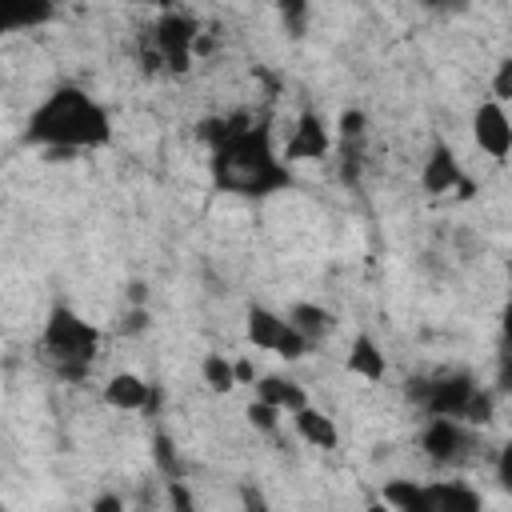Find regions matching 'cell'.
<instances>
[{
  "instance_id": "cell-1",
  "label": "cell",
  "mask_w": 512,
  "mask_h": 512,
  "mask_svg": "<svg viewBox=\"0 0 512 512\" xmlns=\"http://www.w3.org/2000/svg\"><path fill=\"white\" fill-rule=\"evenodd\" d=\"M212 140V184L240 200H264L296 184L292 164L272 144V128L252 116H228L208 132Z\"/></svg>"
},
{
  "instance_id": "cell-2",
  "label": "cell",
  "mask_w": 512,
  "mask_h": 512,
  "mask_svg": "<svg viewBox=\"0 0 512 512\" xmlns=\"http://www.w3.org/2000/svg\"><path fill=\"white\" fill-rule=\"evenodd\" d=\"M24 140L48 152H88L112 140L108 108L88 96L80 84H56L24 124Z\"/></svg>"
},
{
  "instance_id": "cell-3",
  "label": "cell",
  "mask_w": 512,
  "mask_h": 512,
  "mask_svg": "<svg viewBox=\"0 0 512 512\" xmlns=\"http://www.w3.org/2000/svg\"><path fill=\"white\" fill-rule=\"evenodd\" d=\"M40 356H44V364H48L56 376L80 384V380H88L92 368H96V356H100V328L88 324L76 308L56 304V308L48 312V320H44V332H40Z\"/></svg>"
},
{
  "instance_id": "cell-4",
  "label": "cell",
  "mask_w": 512,
  "mask_h": 512,
  "mask_svg": "<svg viewBox=\"0 0 512 512\" xmlns=\"http://www.w3.org/2000/svg\"><path fill=\"white\" fill-rule=\"evenodd\" d=\"M412 384H416L412 396L428 416H456V420H468L472 428L492 420L496 392L480 388L468 372H440L432 380H412Z\"/></svg>"
},
{
  "instance_id": "cell-5",
  "label": "cell",
  "mask_w": 512,
  "mask_h": 512,
  "mask_svg": "<svg viewBox=\"0 0 512 512\" xmlns=\"http://www.w3.org/2000/svg\"><path fill=\"white\" fill-rule=\"evenodd\" d=\"M196 40H200L196 20L184 16V12H176V8H168L148 28L144 60H148V68H164V72H176L180 76V72H188L192 56H196Z\"/></svg>"
},
{
  "instance_id": "cell-6",
  "label": "cell",
  "mask_w": 512,
  "mask_h": 512,
  "mask_svg": "<svg viewBox=\"0 0 512 512\" xmlns=\"http://www.w3.org/2000/svg\"><path fill=\"white\" fill-rule=\"evenodd\" d=\"M244 336H248L252 348L276 352L280 360H300V356H308V348H312V340H304V336L292 328V320H288L284 312H272V308H264V304H252V308H248V316H244Z\"/></svg>"
},
{
  "instance_id": "cell-7",
  "label": "cell",
  "mask_w": 512,
  "mask_h": 512,
  "mask_svg": "<svg viewBox=\"0 0 512 512\" xmlns=\"http://www.w3.org/2000/svg\"><path fill=\"white\" fill-rule=\"evenodd\" d=\"M420 448L432 464L440 468H456L464 460H472V448H476V428L468 420H456V416H428L424 432H420Z\"/></svg>"
},
{
  "instance_id": "cell-8",
  "label": "cell",
  "mask_w": 512,
  "mask_h": 512,
  "mask_svg": "<svg viewBox=\"0 0 512 512\" xmlns=\"http://www.w3.org/2000/svg\"><path fill=\"white\" fill-rule=\"evenodd\" d=\"M284 160L288 164H312V160H328L336 152V128H328V120L316 108H304L284 140Z\"/></svg>"
},
{
  "instance_id": "cell-9",
  "label": "cell",
  "mask_w": 512,
  "mask_h": 512,
  "mask_svg": "<svg viewBox=\"0 0 512 512\" xmlns=\"http://www.w3.org/2000/svg\"><path fill=\"white\" fill-rule=\"evenodd\" d=\"M472 144L488 160H508L512 156V116H508V104L488 96V100H480L472 108Z\"/></svg>"
},
{
  "instance_id": "cell-10",
  "label": "cell",
  "mask_w": 512,
  "mask_h": 512,
  "mask_svg": "<svg viewBox=\"0 0 512 512\" xmlns=\"http://www.w3.org/2000/svg\"><path fill=\"white\" fill-rule=\"evenodd\" d=\"M420 188L428 196H448V192L468 196V176H464V168H460V160H456L448 140H436L428 148V156L420 164Z\"/></svg>"
},
{
  "instance_id": "cell-11",
  "label": "cell",
  "mask_w": 512,
  "mask_h": 512,
  "mask_svg": "<svg viewBox=\"0 0 512 512\" xmlns=\"http://www.w3.org/2000/svg\"><path fill=\"white\" fill-rule=\"evenodd\" d=\"M100 396L116 412H144V408L156 404V388L144 376H136V372H112L104 380V392Z\"/></svg>"
},
{
  "instance_id": "cell-12",
  "label": "cell",
  "mask_w": 512,
  "mask_h": 512,
  "mask_svg": "<svg viewBox=\"0 0 512 512\" xmlns=\"http://www.w3.org/2000/svg\"><path fill=\"white\" fill-rule=\"evenodd\" d=\"M344 364H348L352 376H360V380H368V384H380V380L388 376V356H384V348L376 344L372 332H356V336H352Z\"/></svg>"
},
{
  "instance_id": "cell-13",
  "label": "cell",
  "mask_w": 512,
  "mask_h": 512,
  "mask_svg": "<svg viewBox=\"0 0 512 512\" xmlns=\"http://www.w3.org/2000/svg\"><path fill=\"white\" fill-rule=\"evenodd\" d=\"M292 424H296V436H300L304 444L320 448V452H332V448L340 444V428H336V420H332L328 412H320L312 400H308L304 408L292 412Z\"/></svg>"
},
{
  "instance_id": "cell-14",
  "label": "cell",
  "mask_w": 512,
  "mask_h": 512,
  "mask_svg": "<svg viewBox=\"0 0 512 512\" xmlns=\"http://www.w3.org/2000/svg\"><path fill=\"white\" fill-rule=\"evenodd\" d=\"M284 316H288L292 328H296L304 340H312V344H320V340H328V336L336 332V312L324 308V304H316V300H296Z\"/></svg>"
},
{
  "instance_id": "cell-15",
  "label": "cell",
  "mask_w": 512,
  "mask_h": 512,
  "mask_svg": "<svg viewBox=\"0 0 512 512\" xmlns=\"http://www.w3.org/2000/svg\"><path fill=\"white\" fill-rule=\"evenodd\" d=\"M428 508L432 512H480V492L464 480H428Z\"/></svg>"
},
{
  "instance_id": "cell-16",
  "label": "cell",
  "mask_w": 512,
  "mask_h": 512,
  "mask_svg": "<svg viewBox=\"0 0 512 512\" xmlns=\"http://www.w3.org/2000/svg\"><path fill=\"white\" fill-rule=\"evenodd\" d=\"M56 16V0H0V24L4 32L40 28Z\"/></svg>"
},
{
  "instance_id": "cell-17",
  "label": "cell",
  "mask_w": 512,
  "mask_h": 512,
  "mask_svg": "<svg viewBox=\"0 0 512 512\" xmlns=\"http://www.w3.org/2000/svg\"><path fill=\"white\" fill-rule=\"evenodd\" d=\"M256 396L260 400H268V404H276L280 412H296V408H304L308 404V392H304V384L300 380H292V376H280V372H268V376H260L256 380Z\"/></svg>"
},
{
  "instance_id": "cell-18",
  "label": "cell",
  "mask_w": 512,
  "mask_h": 512,
  "mask_svg": "<svg viewBox=\"0 0 512 512\" xmlns=\"http://www.w3.org/2000/svg\"><path fill=\"white\" fill-rule=\"evenodd\" d=\"M380 500L396 512H432L428 508V488L416 484V480H388L380 488Z\"/></svg>"
},
{
  "instance_id": "cell-19",
  "label": "cell",
  "mask_w": 512,
  "mask_h": 512,
  "mask_svg": "<svg viewBox=\"0 0 512 512\" xmlns=\"http://www.w3.org/2000/svg\"><path fill=\"white\" fill-rule=\"evenodd\" d=\"M200 380L212 388V392H232L240 380H236V360H228L224 352H208L200 360Z\"/></svg>"
},
{
  "instance_id": "cell-20",
  "label": "cell",
  "mask_w": 512,
  "mask_h": 512,
  "mask_svg": "<svg viewBox=\"0 0 512 512\" xmlns=\"http://www.w3.org/2000/svg\"><path fill=\"white\" fill-rule=\"evenodd\" d=\"M276 12H280V24L288 28V36H304L308 32V20H312V4L308 0H276Z\"/></svg>"
},
{
  "instance_id": "cell-21",
  "label": "cell",
  "mask_w": 512,
  "mask_h": 512,
  "mask_svg": "<svg viewBox=\"0 0 512 512\" xmlns=\"http://www.w3.org/2000/svg\"><path fill=\"white\" fill-rule=\"evenodd\" d=\"M244 416H248V424H252L256 432H276L284 412H280L276 404H268V400H260V396H256V400L244 408Z\"/></svg>"
},
{
  "instance_id": "cell-22",
  "label": "cell",
  "mask_w": 512,
  "mask_h": 512,
  "mask_svg": "<svg viewBox=\"0 0 512 512\" xmlns=\"http://www.w3.org/2000/svg\"><path fill=\"white\" fill-rule=\"evenodd\" d=\"M488 92H492V100H500V104H512V56H504V60L492 68Z\"/></svg>"
},
{
  "instance_id": "cell-23",
  "label": "cell",
  "mask_w": 512,
  "mask_h": 512,
  "mask_svg": "<svg viewBox=\"0 0 512 512\" xmlns=\"http://www.w3.org/2000/svg\"><path fill=\"white\" fill-rule=\"evenodd\" d=\"M152 456H156V464L164 468L168 480H180V460H176V448H172V440H168L164 432L152 440Z\"/></svg>"
},
{
  "instance_id": "cell-24",
  "label": "cell",
  "mask_w": 512,
  "mask_h": 512,
  "mask_svg": "<svg viewBox=\"0 0 512 512\" xmlns=\"http://www.w3.org/2000/svg\"><path fill=\"white\" fill-rule=\"evenodd\" d=\"M496 392H512V340H500L496 352Z\"/></svg>"
},
{
  "instance_id": "cell-25",
  "label": "cell",
  "mask_w": 512,
  "mask_h": 512,
  "mask_svg": "<svg viewBox=\"0 0 512 512\" xmlns=\"http://www.w3.org/2000/svg\"><path fill=\"white\" fill-rule=\"evenodd\" d=\"M496 480H500V488L512 496V440L500 444V452H496Z\"/></svg>"
},
{
  "instance_id": "cell-26",
  "label": "cell",
  "mask_w": 512,
  "mask_h": 512,
  "mask_svg": "<svg viewBox=\"0 0 512 512\" xmlns=\"http://www.w3.org/2000/svg\"><path fill=\"white\" fill-rule=\"evenodd\" d=\"M500 340H512V296L500 308Z\"/></svg>"
},
{
  "instance_id": "cell-27",
  "label": "cell",
  "mask_w": 512,
  "mask_h": 512,
  "mask_svg": "<svg viewBox=\"0 0 512 512\" xmlns=\"http://www.w3.org/2000/svg\"><path fill=\"white\" fill-rule=\"evenodd\" d=\"M416 4H424V8H432V12H452V8H460L464 0H416Z\"/></svg>"
},
{
  "instance_id": "cell-28",
  "label": "cell",
  "mask_w": 512,
  "mask_h": 512,
  "mask_svg": "<svg viewBox=\"0 0 512 512\" xmlns=\"http://www.w3.org/2000/svg\"><path fill=\"white\" fill-rule=\"evenodd\" d=\"M92 508H120V500H116V496H100Z\"/></svg>"
},
{
  "instance_id": "cell-29",
  "label": "cell",
  "mask_w": 512,
  "mask_h": 512,
  "mask_svg": "<svg viewBox=\"0 0 512 512\" xmlns=\"http://www.w3.org/2000/svg\"><path fill=\"white\" fill-rule=\"evenodd\" d=\"M136 4H160V8H172V0H136Z\"/></svg>"
}]
</instances>
